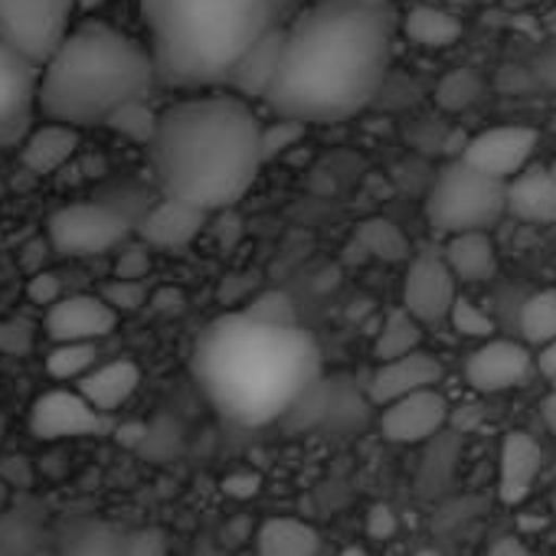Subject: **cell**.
<instances>
[{
    "label": "cell",
    "instance_id": "obj_1",
    "mask_svg": "<svg viewBox=\"0 0 556 556\" xmlns=\"http://www.w3.org/2000/svg\"><path fill=\"white\" fill-rule=\"evenodd\" d=\"M396 30L393 0H315L299 8L265 92L268 109L302 125L354 118L390 76Z\"/></svg>",
    "mask_w": 556,
    "mask_h": 556
},
{
    "label": "cell",
    "instance_id": "obj_2",
    "mask_svg": "<svg viewBox=\"0 0 556 556\" xmlns=\"http://www.w3.org/2000/svg\"><path fill=\"white\" fill-rule=\"evenodd\" d=\"M190 370L223 419L255 429L289 416L318 387L321 351L302 325L232 312L200 331Z\"/></svg>",
    "mask_w": 556,
    "mask_h": 556
},
{
    "label": "cell",
    "instance_id": "obj_3",
    "mask_svg": "<svg viewBox=\"0 0 556 556\" xmlns=\"http://www.w3.org/2000/svg\"><path fill=\"white\" fill-rule=\"evenodd\" d=\"M258 118L232 92H193L157 115L148 141L161 197L203 213L239 203L262 170Z\"/></svg>",
    "mask_w": 556,
    "mask_h": 556
},
{
    "label": "cell",
    "instance_id": "obj_4",
    "mask_svg": "<svg viewBox=\"0 0 556 556\" xmlns=\"http://www.w3.org/2000/svg\"><path fill=\"white\" fill-rule=\"evenodd\" d=\"M305 0H141L154 79L167 89L226 86L262 37L289 27Z\"/></svg>",
    "mask_w": 556,
    "mask_h": 556
},
{
    "label": "cell",
    "instance_id": "obj_5",
    "mask_svg": "<svg viewBox=\"0 0 556 556\" xmlns=\"http://www.w3.org/2000/svg\"><path fill=\"white\" fill-rule=\"evenodd\" d=\"M154 83L148 47L105 21H83L40 66L37 105L50 122L105 125L118 105L144 99Z\"/></svg>",
    "mask_w": 556,
    "mask_h": 556
},
{
    "label": "cell",
    "instance_id": "obj_6",
    "mask_svg": "<svg viewBox=\"0 0 556 556\" xmlns=\"http://www.w3.org/2000/svg\"><path fill=\"white\" fill-rule=\"evenodd\" d=\"M507 213V180L488 177L462 157L442 164L429 193L426 219L435 232H491Z\"/></svg>",
    "mask_w": 556,
    "mask_h": 556
},
{
    "label": "cell",
    "instance_id": "obj_7",
    "mask_svg": "<svg viewBox=\"0 0 556 556\" xmlns=\"http://www.w3.org/2000/svg\"><path fill=\"white\" fill-rule=\"evenodd\" d=\"M131 216L105 200H76L50 213L47 242L56 255L86 258L115 249L131 232Z\"/></svg>",
    "mask_w": 556,
    "mask_h": 556
},
{
    "label": "cell",
    "instance_id": "obj_8",
    "mask_svg": "<svg viewBox=\"0 0 556 556\" xmlns=\"http://www.w3.org/2000/svg\"><path fill=\"white\" fill-rule=\"evenodd\" d=\"M76 0H0V43L43 66L73 27Z\"/></svg>",
    "mask_w": 556,
    "mask_h": 556
},
{
    "label": "cell",
    "instance_id": "obj_9",
    "mask_svg": "<svg viewBox=\"0 0 556 556\" xmlns=\"http://www.w3.org/2000/svg\"><path fill=\"white\" fill-rule=\"evenodd\" d=\"M458 295V282L445 265L442 252H419L409 258L403 278V308L419 325H435L448 318V308Z\"/></svg>",
    "mask_w": 556,
    "mask_h": 556
},
{
    "label": "cell",
    "instance_id": "obj_10",
    "mask_svg": "<svg viewBox=\"0 0 556 556\" xmlns=\"http://www.w3.org/2000/svg\"><path fill=\"white\" fill-rule=\"evenodd\" d=\"M536 151V131L527 125H494L468 138L458 151V157L471 167H478L488 177L510 180L527 167V161Z\"/></svg>",
    "mask_w": 556,
    "mask_h": 556
},
{
    "label": "cell",
    "instance_id": "obj_11",
    "mask_svg": "<svg viewBox=\"0 0 556 556\" xmlns=\"http://www.w3.org/2000/svg\"><path fill=\"white\" fill-rule=\"evenodd\" d=\"M452 409L448 400L439 393V387L416 390L409 396H400L387 406H380V432L387 442L396 445H419L439 435L448 422Z\"/></svg>",
    "mask_w": 556,
    "mask_h": 556
},
{
    "label": "cell",
    "instance_id": "obj_12",
    "mask_svg": "<svg viewBox=\"0 0 556 556\" xmlns=\"http://www.w3.org/2000/svg\"><path fill=\"white\" fill-rule=\"evenodd\" d=\"M27 426L40 442H63V439H86L102 432L105 419L76 390H47L30 406Z\"/></svg>",
    "mask_w": 556,
    "mask_h": 556
},
{
    "label": "cell",
    "instance_id": "obj_13",
    "mask_svg": "<svg viewBox=\"0 0 556 556\" xmlns=\"http://www.w3.org/2000/svg\"><path fill=\"white\" fill-rule=\"evenodd\" d=\"M533 370V354L527 344L507 338H488L465 361V380L478 393H504L520 387Z\"/></svg>",
    "mask_w": 556,
    "mask_h": 556
},
{
    "label": "cell",
    "instance_id": "obj_14",
    "mask_svg": "<svg viewBox=\"0 0 556 556\" xmlns=\"http://www.w3.org/2000/svg\"><path fill=\"white\" fill-rule=\"evenodd\" d=\"M118 328V312L102 295H73L43 308V331L60 341H102Z\"/></svg>",
    "mask_w": 556,
    "mask_h": 556
},
{
    "label": "cell",
    "instance_id": "obj_15",
    "mask_svg": "<svg viewBox=\"0 0 556 556\" xmlns=\"http://www.w3.org/2000/svg\"><path fill=\"white\" fill-rule=\"evenodd\" d=\"M442 377H445L442 364L419 348V351H409V354L393 357V361H377V370L367 383V396L374 406H387V403L409 396L416 390L439 387Z\"/></svg>",
    "mask_w": 556,
    "mask_h": 556
},
{
    "label": "cell",
    "instance_id": "obj_16",
    "mask_svg": "<svg viewBox=\"0 0 556 556\" xmlns=\"http://www.w3.org/2000/svg\"><path fill=\"white\" fill-rule=\"evenodd\" d=\"M206 226V213L184 203V200H174V197H161L154 206L144 210V216L138 219V232L148 245L154 249H187Z\"/></svg>",
    "mask_w": 556,
    "mask_h": 556
},
{
    "label": "cell",
    "instance_id": "obj_17",
    "mask_svg": "<svg viewBox=\"0 0 556 556\" xmlns=\"http://www.w3.org/2000/svg\"><path fill=\"white\" fill-rule=\"evenodd\" d=\"M543 468V452L527 432H507L501 442V468H497V494L504 504H523L533 491V481Z\"/></svg>",
    "mask_w": 556,
    "mask_h": 556
},
{
    "label": "cell",
    "instance_id": "obj_18",
    "mask_svg": "<svg viewBox=\"0 0 556 556\" xmlns=\"http://www.w3.org/2000/svg\"><path fill=\"white\" fill-rule=\"evenodd\" d=\"M141 387V367L135 361H109V364H96L92 370H86L79 380H76V393L92 406L99 409L102 416L125 406L135 390Z\"/></svg>",
    "mask_w": 556,
    "mask_h": 556
},
{
    "label": "cell",
    "instance_id": "obj_19",
    "mask_svg": "<svg viewBox=\"0 0 556 556\" xmlns=\"http://www.w3.org/2000/svg\"><path fill=\"white\" fill-rule=\"evenodd\" d=\"M507 213L530 226L556 223V174L553 170H520L507 180Z\"/></svg>",
    "mask_w": 556,
    "mask_h": 556
},
{
    "label": "cell",
    "instance_id": "obj_20",
    "mask_svg": "<svg viewBox=\"0 0 556 556\" xmlns=\"http://www.w3.org/2000/svg\"><path fill=\"white\" fill-rule=\"evenodd\" d=\"M37 83L40 66L0 43V128L24 125L27 109L37 102Z\"/></svg>",
    "mask_w": 556,
    "mask_h": 556
},
{
    "label": "cell",
    "instance_id": "obj_21",
    "mask_svg": "<svg viewBox=\"0 0 556 556\" xmlns=\"http://www.w3.org/2000/svg\"><path fill=\"white\" fill-rule=\"evenodd\" d=\"M442 258L452 268L455 282H462V286H478L497 275V245H494L491 232H481V229L448 236Z\"/></svg>",
    "mask_w": 556,
    "mask_h": 556
},
{
    "label": "cell",
    "instance_id": "obj_22",
    "mask_svg": "<svg viewBox=\"0 0 556 556\" xmlns=\"http://www.w3.org/2000/svg\"><path fill=\"white\" fill-rule=\"evenodd\" d=\"M282 37H286V27L262 37L252 50H245V56L236 63V70L226 79L232 96H239V99H265V92H268V86H271V79L278 73Z\"/></svg>",
    "mask_w": 556,
    "mask_h": 556
},
{
    "label": "cell",
    "instance_id": "obj_23",
    "mask_svg": "<svg viewBox=\"0 0 556 556\" xmlns=\"http://www.w3.org/2000/svg\"><path fill=\"white\" fill-rule=\"evenodd\" d=\"M79 148V131L63 122H43L24 138V164L34 174H56L70 164V157Z\"/></svg>",
    "mask_w": 556,
    "mask_h": 556
},
{
    "label": "cell",
    "instance_id": "obj_24",
    "mask_svg": "<svg viewBox=\"0 0 556 556\" xmlns=\"http://www.w3.org/2000/svg\"><path fill=\"white\" fill-rule=\"evenodd\" d=\"M252 540L255 556H318V530L299 517H268Z\"/></svg>",
    "mask_w": 556,
    "mask_h": 556
},
{
    "label": "cell",
    "instance_id": "obj_25",
    "mask_svg": "<svg viewBox=\"0 0 556 556\" xmlns=\"http://www.w3.org/2000/svg\"><path fill=\"white\" fill-rule=\"evenodd\" d=\"M400 30L406 34V40L419 43V47H432V50H442V47H452L462 40V21L452 17L448 11H439V8H413L403 21H400Z\"/></svg>",
    "mask_w": 556,
    "mask_h": 556
},
{
    "label": "cell",
    "instance_id": "obj_26",
    "mask_svg": "<svg viewBox=\"0 0 556 556\" xmlns=\"http://www.w3.org/2000/svg\"><path fill=\"white\" fill-rule=\"evenodd\" d=\"M53 556H131V543H128V533L115 527L86 523L73 536H66Z\"/></svg>",
    "mask_w": 556,
    "mask_h": 556
},
{
    "label": "cell",
    "instance_id": "obj_27",
    "mask_svg": "<svg viewBox=\"0 0 556 556\" xmlns=\"http://www.w3.org/2000/svg\"><path fill=\"white\" fill-rule=\"evenodd\" d=\"M419 348H422V325L406 308H393L380 325L374 357L377 361H393V357H403V354L419 351Z\"/></svg>",
    "mask_w": 556,
    "mask_h": 556
},
{
    "label": "cell",
    "instance_id": "obj_28",
    "mask_svg": "<svg viewBox=\"0 0 556 556\" xmlns=\"http://www.w3.org/2000/svg\"><path fill=\"white\" fill-rule=\"evenodd\" d=\"M99 361L96 341H60L47 354V374L60 383H76L86 370H92Z\"/></svg>",
    "mask_w": 556,
    "mask_h": 556
},
{
    "label": "cell",
    "instance_id": "obj_29",
    "mask_svg": "<svg viewBox=\"0 0 556 556\" xmlns=\"http://www.w3.org/2000/svg\"><path fill=\"white\" fill-rule=\"evenodd\" d=\"M520 334L527 348H540L556 338V289L536 292L520 308Z\"/></svg>",
    "mask_w": 556,
    "mask_h": 556
},
{
    "label": "cell",
    "instance_id": "obj_30",
    "mask_svg": "<svg viewBox=\"0 0 556 556\" xmlns=\"http://www.w3.org/2000/svg\"><path fill=\"white\" fill-rule=\"evenodd\" d=\"M105 125H109L115 135H122L125 141H135V144H144V148H148L151 135H154V128H157V112H154L144 99H131V102L118 105V109L105 118Z\"/></svg>",
    "mask_w": 556,
    "mask_h": 556
},
{
    "label": "cell",
    "instance_id": "obj_31",
    "mask_svg": "<svg viewBox=\"0 0 556 556\" xmlns=\"http://www.w3.org/2000/svg\"><path fill=\"white\" fill-rule=\"evenodd\" d=\"M481 89H484V83H481V76L475 70H452V73L442 76V83L435 89V102L445 112H462V109L478 102Z\"/></svg>",
    "mask_w": 556,
    "mask_h": 556
},
{
    "label": "cell",
    "instance_id": "obj_32",
    "mask_svg": "<svg viewBox=\"0 0 556 556\" xmlns=\"http://www.w3.org/2000/svg\"><path fill=\"white\" fill-rule=\"evenodd\" d=\"M357 239H361V245H364L370 255L387 258V262H400V258L409 255L406 236H403L393 223H387V219H370V223H364L361 232H357Z\"/></svg>",
    "mask_w": 556,
    "mask_h": 556
},
{
    "label": "cell",
    "instance_id": "obj_33",
    "mask_svg": "<svg viewBox=\"0 0 556 556\" xmlns=\"http://www.w3.org/2000/svg\"><path fill=\"white\" fill-rule=\"evenodd\" d=\"M305 135V125L295 122V118H282V115H275L271 125H262L258 131V154H262V167L271 164L282 157L289 148H295Z\"/></svg>",
    "mask_w": 556,
    "mask_h": 556
},
{
    "label": "cell",
    "instance_id": "obj_34",
    "mask_svg": "<svg viewBox=\"0 0 556 556\" xmlns=\"http://www.w3.org/2000/svg\"><path fill=\"white\" fill-rule=\"evenodd\" d=\"M445 321H452V328H455L462 338H471V341H488V338H494V321H491V315H488L481 305H475L471 299H465V295H455V302H452Z\"/></svg>",
    "mask_w": 556,
    "mask_h": 556
},
{
    "label": "cell",
    "instance_id": "obj_35",
    "mask_svg": "<svg viewBox=\"0 0 556 556\" xmlns=\"http://www.w3.org/2000/svg\"><path fill=\"white\" fill-rule=\"evenodd\" d=\"M148 278H118L115 275V282H109L102 289V299L122 315V312H131V308H141L148 302Z\"/></svg>",
    "mask_w": 556,
    "mask_h": 556
},
{
    "label": "cell",
    "instance_id": "obj_36",
    "mask_svg": "<svg viewBox=\"0 0 556 556\" xmlns=\"http://www.w3.org/2000/svg\"><path fill=\"white\" fill-rule=\"evenodd\" d=\"M245 315L258 318V321H271V325H299L295 321V302L286 295V292H262L249 308Z\"/></svg>",
    "mask_w": 556,
    "mask_h": 556
},
{
    "label": "cell",
    "instance_id": "obj_37",
    "mask_svg": "<svg viewBox=\"0 0 556 556\" xmlns=\"http://www.w3.org/2000/svg\"><path fill=\"white\" fill-rule=\"evenodd\" d=\"M37 530L17 517H0V556H30Z\"/></svg>",
    "mask_w": 556,
    "mask_h": 556
},
{
    "label": "cell",
    "instance_id": "obj_38",
    "mask_svg": "<svg viewBox=\"0 0 556 556\" xmlns=\"http://www.w3.org/2000/svg\"><path fill=\"white\" fill-rule=\"evenodd\" d=\"M27 299L40 308H50L53 302L63 299V278L56 271H30V282H27Z\"/></svg>",
    "mask_w": 556,
    "mask_h": 556
},
{
    "label": "cell",
    "instance_id": "obj_39",
    "mask_svg": "<svg viewBox=\"0 0 556 556\" xmlns=\"http://www.w3.org/2000/svg\"><path fill=\"white\" fill-rule=\"evenodd\" d=\"M530 73H533V79L543 86V89H549V92H556V37L549 40V43H543L540 50H536V56H533V66H530Z\"/></svg>",
    "mask_w": 556,
    "mask_h": 556
},
{
    "label": "cell",
    "instance_id": "obj_40",
    "mask_svg": "<svg viewBox=\"0 0 556 556\" xmlns=\"http://www.w3.org/2000/svg\"><path fill=\"white\" fill-rule=\"evenodd\" d=\"M30 348H34V331L24 321L0 325V351H8V354H27Z\"/></svg>",
    "mask_w": 556,
    "mask_h": 556
},
{
    "label": "cell",
    "instance_id": "obj_41",
    "mask_svg": "<svg viewBox=\"0 0 556 556\" xmlns=\"http://www.w3.org/2000/svg\"><path fill=\"white\" fill-rule=\"evenodd\" d=\"M148 271H151V255H148V249H128L122 258H118V265H115V275L118 278H148Z\"/></svg>",
    "mask_w": 556,
    "mask_h": 556
},
{
    "label": "cell",
    "instance_id": "obj_42",
    "mask_svg": "<svg viewBox=\"0 0 556 556\" xmlns=\"http://www.w3.org/2000/svg\"><path fill=\"white\" fill-rule=\"evenodd\" d=\"M128 543H131V556H164V536L161 533H151V530L131 533Z\"/></svg>",
    "mask_w": 556,
    "mask_h": 556
},
{
    "label": "cell",
    "instance_id": "obj_43",
    "mask_svg": "<svg viewBox=\"0 0 556 556\" xmlns=\"http://www.w3.org/2000/svg\"><path fill=\"white\" fill-rule=\"evenodd\" d=\"M533 367L546 377V380H556V338H549L546 344L536 348L533 354Z\"/></svg>",
    "mask_w": 556,
    "mask_h": 556
},
{
    "label": "cell",
    "instance_id": "obj_44",
    "mask_svg": "<svg viewBox=\"0 0 556 556\" xmlns=\"http://www.w3.org/2000/svg\"><path fill=\"white\" fill-rule=\"evenodd\" d=\"M367 530L370 536H390L396 530V517L390 514V507H374L367 517Z\"/></svg>",
    "mask_w": 556,
    "mask_h": 556
},
{
    "label": "cell",
    "instance_id": "obj_45",
    "mask_svg": "<svg viewBox=\"0 0 556 556\" xmlns=\"http://www.w3.org/2000/svg\"><path fill=\"white\" fill-rule=\"evenodd\" d=\"M488 556H533L530 553V546L527 543H520L517 536H501L494 546H491V553Z\"/></svg>",
    "mask_w": 556,
    "mask_h": 556
},
{
    "label": "cell",
    "instance_id": "obj_46",
    "mask_svg": "<svg viewBox=\"0 0 556 556\" xmlns=\"http://www.w3.org/2000/svg\"><path fill=\"white\" fill-rule=\"evenodd\" d=\"M255 488H258V478H252V475H242V478H226V494H232V497H252L255 494Z\"/></svg>",
    "mask_w": 556,
    "mask_h": 556
},
{
    "label": "cell",
    "instance_id": "obj_47",
    "mask_svg": "<svg viewBox=\"0 0 556 556\" xmlns=\"http://www.w3.org/2000/svg\"><path fill=\"white\" fill-rule=\"evenodd\" d=\"M540 419H543V426L549 429V435H556V390L543 396V403H540Z\"/></svg>",
    "mask_w": 556,
    "mask_h": 556
},
{
    "label": "cell",
    "instance_id": "obj_48",
    "mask_svg": "<svg viewBox=\"0 0 556 556\" xmlns=\"http://www.w3.org/2000/svg\"><path fill=\"white\" fill-rule=\"evenodd\" d=\"M338 556H367V553H364L361 546H348V549H344V553H338Z\"/></svg>",
    "mask_w": 556,
    "mask_h": 556
},
{
    "label": "cell",
    "instance_id": "obj_49",
    "mask_svg": "<svg viewBox=\"0 0 556 556\" xmlns=\"http://www.w3.org/2000/svg\"><path fill=\"white\" fill-rule=\"evenodd\" d=\"M4 429H8V422H4V413H0V439H4Z\"/></svg>",
    "mask_w": 556,
    "mask_h": 556
}]
</instances>
